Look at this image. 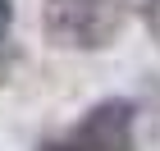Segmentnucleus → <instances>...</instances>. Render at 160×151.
<instances>
[{
	"mask_svg": "<svg viewBox=\"0 0 160 151\" xmlns=\"http://www.w3.org/2000/svg\"><path fill=\"white\" fill-rule=\"evenodd\" d=\"M41 28L50 46L105 50L123 32V5L119 0H46Z\"/></svg>",
	"mask_w": 160,
	"mask_h": 151,
	"instance_id": "nucleus-1",
	"label": "nucleus"
},
{
	"mask_svg": "<svg viewBox=\"0 0 160 151\" xmlns=\"http://www.w3.org/2000/svg\"><path fill=\"white\" fill-rule=\"evenodd\" d=\"M133 124H137V105L128 96H110L87 105L60 142H50L41 151H137L133 147Z\"/></svg>",
	"mask_w": 160,
	"mask_h": 151,
	"instance_id": "nucleus-2",
	"label": "nucleus"
},
{
	"mask_svg": "<svg viewBox=\"0 0 160 151\" xmlns=\"http://www.w3.org/2000/svg\"><path fill=\"white\" fill-rule=\"evenodd\" d=\"M9 32H14V0H0V46L9 41Z\"/></svg>",
	"mask_w": 160,
	"mask_h": 151,
	"instance_id": "nucleus-3",
	"label": "nucleus"
},
{
	"mask_svg": "<svg viewBox=\"0 0 160 151\" xmlns=\"http://www.w3.org/2000/svg\"><path fill=\"white\" fill-rule=\"evenodd\" d=\"M9 73H14V50H9V46H0V83H5Z\"/></svg>",
	"mask_w": 160,
	"mask_h": 151,
	"instance_id": "nucleus-4",
	"label": "nucleus"
}]
</instances>
